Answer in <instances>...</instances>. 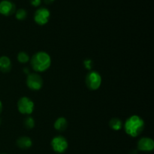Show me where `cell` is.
<instances>
[{
    "label": "cell",
    "instance_id": "6da1fadb",
    "mask_svg": "<svg viewBox=\"0 0 154 154\" xmlns=\"http://www.w3.org/2000/svg\"><path fill=\"white\" fill-rule=\"evenodd\" d=\"M125 131L132 137H138L144 128V122L140 116L133 115L126 119L124 125Z\"/></svg>",
    "mask_w": 154,
    "mask_h": 154
},
{
    "label": "cell",
    "instance_id": "7a4b0ae2",
    "mask_svg": "<svg viewBox=\"0 0 154 154\" xmlns=\"http://www.w3.org/2000/svg\"><path fill=\"white\" fill-rule=\"evenodd\" d=\"M31 66L36 72H45L51 64V59L49 54L45 51H38L31 58Z\"/></svg>",
    "mask_w": 154,
    "mask_h": 154
},
{
    "label": "cell",
    "instance_id": "3957f363",
    "mask_svg": "<svg viewBox=\"0 0 154 154\" xmlns=\"http://www.w3.org/2000/svg\"><path fill=\"white\" fill-rule=\"evenodd\" d=\"M102 84V76L96 71H90L86 76V85L90 90H97Z\"/></svg>",
    "mask_w": 154,
    "mask_h": 154
},
{
    "label": "cell",
    "instance_id": "277c9868",
    "mask_svg": "<svg viewBox=\"0 0 154 154\" xmlns=\"http://www.w3.org/2000/svg\"><path fill=\"white\" fill-rule=\"evenodd\" d=\"M34 107L33 101L27 97H23L17 102L18 110L22 114H31L34 110Z\"/></svg>",
    "mask_w": 154,
    "mask_h": 154
},
{
    "label": "cell",
    "instance_id": "5b68a950",
    "mask_svg": "<svg viewBox=\"0 0 154 154\" xmlns=\"http://www.w3.org/2000/svg\"><path fill=\"white\" fill-rule=\"evenodd\" d=\"M51 146L54 151L57 153H63L66 151L69 143L67 140L63 136H56L51 140Z\"/></svg>",
    "mask_w": 154,
    "mask_h": 154
},
{
    "label": "cell",
    "instance_id": "8992f818",
    "mask_svg": "<svg viewBox=\"0 0 154 154\" xmlns=\"http://www.w3.org/2000/svg\"><path fill=\"white\" fill-rule=\"evenodd\" d=\"M50 16H51L50 11L46 8L42 7L37 9L36 11L35 12L34 20L36 24H38V25L43 26L48 24L50 19Z\"/></svg>",
    "mask_w": 154,
    "mask_h": 154
},
{
    "label": "cell",
    "instance_id": "52a82bcc",
    "mask_svg": "<svg viewBox=\"0 0 154 154\" xmlns=\"http://www.w3.org/2000/svg\"><path fill=\"white\" fill-rule=\"evenodd\" d=\"M26 85L31 90H40L43 85V79L38 74L30 73L26 78Z\"/></svg>",
    "mask_w": 154,
    "mask_h": 154
},
{
    "label": "cell",
    "instance_id": "ba28073f",
    "mask_svg": "<svg viewBox=\"0 0 154 154\" xmlns=\"http://www.w3.org/2000/svg\"><path fill=\"white\" fill-rule=\"evenodd\" d=\"M16 11V6L9 0L0 2V14L4 16H10Z\"/></svg>",
    "mask_w": 154,
    "mask_h": 154
},
{
    "label": "cell",
    "instance_id": "9c48e42d",
    "mask_svg": "<svg viewBox=\"0 0 154 154\" xmlns=\"http://www.w3.org/2000/svg\"><path fill=\"white\" fill-rule=\"evenodd\" d=\"M137 147L138 150L142 152H150L154 149L153 140L150 137H142L138 141Z\"/></svg>",
    "mask_w": 154,
    "mask_h": 154
},
{
    "label": "cell",
    "instance_id": "30bf717a",
    "mask_svg": "<svg viewBox=\"0 0 154 154\" xmlns=\"http://www.w3.org/2000/svg\"><path fill=\"white\" fill-rule=\"evenodd\" d=\"M17 145L20 149H26L31 147L32 145V141L30 137H26V136H23V137H20L17 140Z\"/></svg>",
    "mask_w": 154,
    "mask_h": 154
},
{
    "label": "cell",
    "instance_id": "8fae6325",
    "mask_svg": "<svg viewBox=\"0 0 154 154\" xmlns=\"http://www.w3.org/2000/svg\"><path fill=\"white\" fill-rule=\"evenodd\" d=\"M11 69V61L7 56L0 57V71L2 72H8Z\"/></svg>",
    "mask_w": 154,
    "mask_h": 154
},
{
    "label": "cell",
    "instance_id": "7c38bea8",
    "mask_svg": "<svg viewBox=\"0 0 154 154\" xmlns=\"http://www.w3.org/2000/svg\"><path fill=\"white\" fill-rule=\"evenodd\" d=\"M68 126V122L66 118L60 117L54 122V128L59 131H63L66 129Z\"/></svg>",
    "mask_w": 154,
    "mask_h": 154
},
{
    "label": "cell",
    "instance_id": "4fadbf2b",
    "mask_svg": "<svg viewBox=\"0 0 154 154\" xmlns=\"http://www.w3.org/2000/svg\"><path fill=\"white\" fill-rule=\"evenodd\" d=\"M109 125L113 130L114 131H118V130H120L123 127V122L118 118H113L110 120Z\"/></svg>",
    "mask_w": 154,
    "mask_h": 154
},
{
    "label": "cell",
    "instance_id": "5bb4252c",
    "mask_svg": "<svg viewBox=\"0 0 154 154\" xmlns=\"http://www.w3.org/2000/svg\"><path fill=\"white\" fill-rule=\"evenodd\" d=\"M17 60L20 63H26L29 60V57L28 54L24 51H20L17 55Z\"/></svg>",
    "mask_w": 154,
    "mask_h": 154
},
{
    "label": "cell",
    "instance_id": "9a60e30c",
    "mask_svg": "<svg viewBox=\"0 0 154 154\" xmlns=\"http://www.w3.org/2000/svg\"><path fill=\"white\" fill-rule=\"evenodd\" d=\"M15 13H16V18L19 21H23L26 18L27 13L25 9L23 8L18 9L17 11H15Z\"/></svg>",
    "mask_w": 154,
    "mask_h": 154
},
{
    "label": "cell",
    "instance_id": "2e32d148",
    "mask_svg": "<svg viewBox=\"0 0 154 154\" xmlns=\"http://www.w3.org/2000/svg\"><path fill=\"white\" fill-rule=\"evenodd\" d=\"M24 125L26 128H29V129H31V128H34L35 126V121L33 119L32 117H27L26 119L24 121Z\"/></svg>",
    "mask_w": 154,
    "mask_h": 154
},
{
    "label": "cell",
    "instance_id": "e0dca14e",
    "mask_svg": "<svg viewBox=\"0 0 154 154\" xmlns=\"http://www.w3.org/2000/svg\"><path fill=\"white\" fill-rule=\"evenodd\" d=\"M84 64L85 66V68L88 70H90L92 68V60L90 59H87L86 60H84Z\"/></svg>",
    "mask_w": 154,
    "mask_h": 154
},
{
    "label": "cell",
    "instance_id": "ac0fdd59",
    "mask_svg": "<svg viewBox=\"0 0 154 154\" xmlns=\"http://www.w3.org/2000/svg\"><path fill=\"white\" fill-rule=\"evenodd\" d=\"M42 3V0H30V4L34 7H38Z\"/></svg>",
    "mask_w": 154,
    "mask_h": 154
},
{
    "label": "cell",
    "instance_id": "d6986e66",
    "mask_svg": "<svg viewBox=\"0 0 154 154\" xmlns=\"http://www.w3.org/2000/svg\"><path fill=\"white\" fill-rule=\"evenodd\" d=\"M45 2H47V3H52V2H54L55 0H45Z\"/></svg>",
    "mask_w": 154,
    "mask_h": 154
},
{
    "label": "cell",
    "instance_id": "ffe728a7",
    "mask_svg": "<svg viewBox=\"0 0 154 154\" xmlns=\"http://www.w3.org/2000/svg\"><path fill=\"white\" fill-rule=\"evenodd\" d=\"M2 111V104L1 101H0V114H1Z\"/></svg>",
    "mask_w": 154,
    "mask_h": 154
},
{
    "label": "cell",
    "instance_id": "44dd1931",
    "mask_svg": "<svg viewBox=\"0 0 154 154\" xmlns=\"http://www.w3.org/2000/svg\"><path fill=\"white\" fill-rule=\"evenodd\" d=\"M24 70H25L26 73H29V69H28V68H25V69H24Z\"/></svg>",
    "mask_w": 154,
    "mask_h": 154
},
{
    "label": "cell",
    "instance_id": "7402d4cb",
    "mask_svg": "<svg viewBox=\"0 0 154 154\" xmlns=\"http://www.w3.org/2000/svg\"><path fill=\"white\" fill-rule=\"evenodd\" d=\"M0 154H6V153H0Z\"/></svg>",
    "mask_w": 154,
    "mask_h": 154
}]
</instances>
